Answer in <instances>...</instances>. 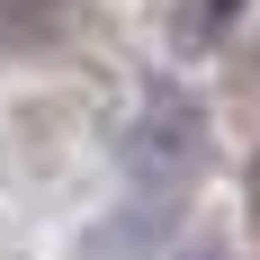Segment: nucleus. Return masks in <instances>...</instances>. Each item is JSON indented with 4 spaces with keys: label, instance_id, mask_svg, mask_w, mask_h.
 Returning a JSON list of instances; mask_svg holds the SVG:
<instances>
[{
    "label": "nucleus",
    "instance_id": "f257e3e1",
    "mask_svg": "<svg viewBox=\"0 0 260 260\" xmlns=\"http://www.w3.org/2000/svg\"><path fill=\"white\" fill-rule=\"evenodd\" d=\"M126 171H135V188L153 198V215L180 207L188 171H198V117H188V99L161 90V99L144 108V126H135V144H126Z\"/></svg>",
    "mask_w": 260,
    "mask_h": 260
},
{
    "label": "nucleus",
    "instance_id": "f03ea898",
    "mask_svg": "<svg viewBox=\"0 0 260 260\" xmlns=\"http://www.w3.org/2000/svg\"><path fill=\"white\" fill-rule=\"evenodd\" d=\"M242 18V0H180V27H188V45H215L224 27Z\"/></svg>",
    "mask_w": 260,
    "mask_h": 260
},
{
    "label": "nucleus",
    "instance_id": "7ed1b4c3",
    "mask_svg": "<svg viewBox=\"0 0 260 260\" xmlns=\"http://www.w3.org/2000/svg\"><path fill=\"white\" fill-rule=\"evenodd\" d=\"M45 27V0H0V45H36Z\"/></svg>",
    "mask_w": 260,
    "mask_h": 260
}]
</instances>
